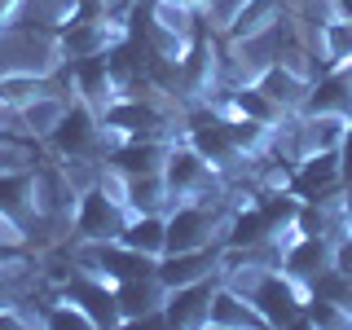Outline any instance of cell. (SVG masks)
<instances>
[{
    "label": "cell",
    "mask_w": 352,
    "mask_h": 330,
    "mask_svg": "<svg viewBox=\"0 0 352 330\" xmlns=\"http://www.w3.org/2000/svg\"><path fill=\"white\" fill-rule=\"evenodd\" d=\"M128 203H124V190H119V176L102 163V176H97L88 190H80L75 198V216H71V229L80 242H110L124 234L128 225Z\"/></svg>",
    "instance_id": "6da1fadb"
},
{
    "label": "cell",
    "mask_w": 352,
    "mask_h": 330,
    "mask_svg": "<svg viewBox=\"0 0 352 330\" xmlns=\"http://www.w3.org/2000/svg\"><path fill=\"white\" fill-rule=\"evenodd\" d=\"M49 150L66 163H106V154L115 150V132L102 124L93 106H84L80 97L66 102V115L58 119V128L49 132Z\"/></svg>",
    "instance_id": "7a4b0ae2"
},
{
    "label": "cell",
    "mask_w": 352,
    "mask_h": 330,
    "mask_svg": "<svg viewBox=\"0 0 352 330\" xmlns=\"http://www.w3.org/2000/svg\"><path fill=\"white\" fill-rule=\"evenodd\" d=\"M163 176H168V190L176 203H203V198H220L229 194V181L220 176L212 163L198 154L185 137H176V146L168 154V168H163Z\"/></svg>",
    "instance_id": "3957f363"
},
{
    "label": "cell",
    "mask_w": 352,
    "mask_h": 330,
    "mask_svg": "<svg viewBox=\"0 0 352 330\" xmlns=\"http://www.w3.org/2000/svg\"><path fill=\"white\" fill-rule=\"evenodd\" d=\"M102 124L115 132V141H124V137H176V115L154 93H124L102 115Z\"/></svg>",
    "instance_id": "277c9868"
},
{
    "label": "cell",
    "mask_w": 352,
    "mask_h": 330,
    "mask_svg": "<svg viewBox=\"0 0 352 330\" xmlns=\"http://www.w3.org/2000/svg\"><path fill=\"white\" fill-rule=\"evenodd\" d=\"M124 14H128V9H124ZM124 14H110V18H97V22H66V27H58V31H53V40H58V58H62V66L110 53L119 40L128 36Z\"/></svg>",
    "instance_id": "5b68a950"
},
{
    "label": "cell",
    "mask_w": 352,
    "mask_h": 330,
    "mask_svg": "<svg viewBox=\"0 0 352 330\" xmlns=\"http://www.w3.org/2000/svg\"><path fill=\"white\" fill-rule=\"evenodd\" d=\"M220 75H225L220 44L198 31L190 40V49H185V58H181V88H176V93L190 106H212V97L220 93Z\"/></svg>",
    "instance_id": "8992f818"
},
{
    "label": "cell",
    "mask_w": 352,
    "mask_h": 330,
    "mask_svg": "<svg viewBox=\"0 0 352 330\" xmlns=\"http://www.w3.org/2000/svg\"><path fill=\"white\" fill-rule=\"evenodd\" d=\"M58 295H66V300H75L84 308L88 317H93V326L97 330H115V326H124V313H119V295H115V282L102 278V273H93V269H71L66 278L58 282Z\"/></svg>",
    "instance_id": "52a82bcc"
},
{
    "label": "cell",
    "mask_w": 352,
    "mask_h": 330,
    "mask_svg": "<svg viewBox=\"0 0 352 330\" xmlns=\"http://www.w3.org/2000/svg\"><path fill=\"white\" fill-rule=\"evenodd\" d=\"M0 220H9L22 234H31L36 225H44V216H40V172L0 168Z\"/></svg>",
    "instance_id": "ba28073f"
},
{
    "label": "cell",
    "mask_w": 352,
    "mask_h": 330,
    "mask_svg": "<svg viewBox=\"0 0 352 330\" xmlns=\"http://www.w3.org/2000/svg\"><path fill=\"white\" fill-rule=\"evenodd\" d=\"M75 260L84 264V269L102 273V278L110 282H128V278H146V273H154L150 256H141V251H132L128 242L110 238V242H80V251H75Z\"/></svg>",
    "instance_id": "9c48e42d"
},
{
    "label": "cell",
    "mask_w": 352,
    "mask_h": 330,
    "mask_svg": "<svg viewBox=\"0 0 352 330\" xmlns=\"http://www.w3.org/2000/svg\"><path fill=\"white\" fill-rule=\"evenodd\" d=\"M330 260H335V238H326V234H295L282 247V264H278V269L291 273L304 291H313V282L330 269Z\"/></svg>",
    "instance_id": "30bf717a"
},
{
    "label": "cell",
    "mask_w": 352,
    "mask_h": 330,
    "mask_svg": "<svg viewBox=\"0 0 352 330\" xmlns=\"http://www.w3.org/2000/svg\"><path fill=\"white\" fill-rule=\"evenodd\" d=\"M115 295H119L124 326H168V322H163L168 286L154 278V273H146V278H128V282H115Z\"/></svg>",
    "instance_id": "8fae6325"
},
{
    "label": "cell",
    "mask_w": 352,
    "mask_h": 330,
    "mask_svg": "<svg viewBox=\"0 0 352 330\" xmlns=\"http://www.w3.org/2000/svg\"><path fill=\"white\" fill-rule=\"evenodd\" d=\"M176 146V137H124L115 141V150L106 154V168L119 176H146V172H163L168 154Z\"/></svg>",
    "instance_id": "7c38bea8"
},
{
    "label": "cell",
    "mask_w": 352,
    "mask_h": 330,
    "mask_svg": "<svg viewBox=\"0 0 352 330\" xmlns=\"http://www.w3.org/2000/svg\"><path fill=\"white\" fill-rule=\"evenodd\" d=\"M220 269H225V242L198 247V251H172V256H159L154 278L168 286V291H176V286L203 282V278H212V273H220Z\"/></svg>",
    "instance_id": "4fadbf2b"
},
{
    "label": "cell",
    "mask_w": 352,
    "mask_h": 330,
    "mask_svg": "<svg viewBox=\"0 0 352 330\" xmlns=\"http://www.w3.org/2000/svg\"><path fill=\"white\" fill-rule=\"evenodd\" d=\"M220 286V273L190 286H176L168 291V304H163V322L176 330H207V317H212V295Z\"/></svg>",
    "instance_id": "5bb4252c"
},
{
    "label": "cell",
    "mask_w": 352,
    "mask_h": 330,
    "mask_svg": "<svg viewBox=\"0 0 352 330\" xmlns=\"http://www.w3.org/2000/svg\"><path fill=\"white\" fill-rule=\"evenodd\" d=\"M66 71H71V88H75V97H80L84 106H93L97 115H106V110L115 106L119 97H124V88H119V80L110 75V62H106V53H102V58L71 62Z\"/></svg>",
    "instance_id": "9a60e30c"
},
{
    "label": "cell",
    "mask_w": 352,
    "mask_h": 330,
    "mask_svg": "<svg viewBox=\"0 0 352 330\" xmlns=\"http://www.w3.org/2000/svg\"><path fill=\"white\" fill-rule=\"evenodd\" d=\"M291 194L295 198H339L344 176H339V150L326 154H304L291 172Z\"/></svg>",
    "instance_id": "2e32d148"
},
{
    "label": "cell",
    "mask_w": 352,
    "mask_h": 330,
    "mask_svg": "<svg viewBox=\"0 0 352 330\" xmlns=\"http://www.w3.org/2000/svg\"><path fill=\"white\" fill-rule=\"evenodd\" d=\"M220 110L225 115H242V119H256V124H264V128H273V132H282L286 124H291V110L286 106H278L269 93L256 84V80H242V84H234L229 88V97L220 102Z\"/></svg>",
    "instance_id": "e0dca14e"
},
{
    "label": "cell",
    "mask_w": 352,
    "mask_h": 330,
    "mask_svg": "<svg viewBox=\"0 0 352 330\" xmlns=\"http://www.w3.org/2000/svg\"><path fill=\"white\" fill-rule=\"evenodd\" d=\"M300 115H344V119H352V66H335V71L317 75L308 84Z\"/></svg>",
    "instance_id": "ac0fdd59"
},
{
    "label": "cell",
    "mask_w": 352,
    "mask_h": 330,
    "mask_svg": "<svg viewBox=\"0 0 352 330\" xmlns=\"http://www.w3.org/2000/svg\"><path fill=\"white\" fill-rule=\"evenodd\" d=\"M207 330H264L260 308L238 291V286L220 282L212 295V317H207Z\"/></svg>",
    "instance_id": "d6986e66"
},
{
    "label": "cell",
    "mask_w": 352,
    "mask_h": 330,
    "mask_svg": "<svg viewBox=\"0 0 352 330\" xmlns=\"http://www.w3.org/2000/svg\"><path fill=\"white\" fill-rule=\"evenodd\" d=\"M278 22H286V0H247L220 31H225V44H238V40H251V36L273 31Z\"/></svg>",
    "instance_id": "ffe728a7"
},
{
    "label": "cell",
    "mask_w": 352,
    "mask_h": 330,
    "mask_svg": "<svg viewBox=\"0 0 352 330\" xmlns=\"http://www.w3.org/2000/svg\"><path fill=\"white\" fill-rule=\"evenodd\" d=\"M119 176V172H115ZM119 190H124L128 212H159L168 216L176 207V198L168 190V176L163 172H146V176H119Z\"/></svg>",
    "instance_id": "44dd1931"
},
{
    "label": "cell",
    "mask_w": 352,
    "mask_h": 330,
    "mask_svg": "<svg viewBox=\"0 0 352 330\" xmlns=\"http://www.w3.org/2000/svg\"><path fill=\"white\" fill-rule=\"evenodd\" d=\"M49 93H62V88H58V71H53V75L49 71H5V75H0V102L14 110V115L22 106L49 97Z\"/></svg>",
    "instance_id": "7402d4cb"
},
{
    "label": "cell",
    "mask_w": 352,
    "mask_h": 330,
    "mask_svg": "<svg viewBox=\"0 0 352 330\" xmlns=\"http://www.w3.org/2000/svg\"><path fill=\"white\" fill-rule=\"evenodd\" d=\"M256 84H260L278 106H286L291 115H300V106H304L308 84H313V80H308L304 71H295V66H286V62H269V66L256 75Z\"/></svg>",
    "instance_id": "603a6c76"
},
{
    "label": "cell",
    "mask_w": 352,
    "mask_h": 330,
    "mask_svg": "<svg viewBox=\"0 0 352 330\" xmlns=\"http://www.w3.org/2000/svg\"><path fill=\"white\" fill-rule=\"evenodd\" d=\"M119 242H128L132 251L159 260L163 247H168V216H159V212H132L128 225H124V234H119Z\"/></svg>",
    "instance_id": "cb8c5ba5"
},
{
    "label": "cell",
    "mask_w": 352,
    "mask_h": 330,
    "mask_svg": "<svg viewBox=\"0 0 352 330\" xmlns=\"http://www.w3.org/2000/svg\"><path fill=\"white\" fill-rule=\"evenodd\" d=\"M313 27H317V49H322V71L348 66L352 62V22L330 14L322 22H313Z\"/></svg>",
    "instance_id": "d4e9b609"
},
{
    "label": "cell",
    "mask_w": 352,
    "mask_h": 330,
    "mask_svg": "<svg viewBox=\"0 0 352 330\" xmlns=\"http://www.w3.org/2000/svg\"><path fill=\"white\" fill-rule=\"evenodd\" d=\"M66 102H71L66 93H49V97H40V102L22 106V110H18V128L27 132V137L44 141V137H49L53 128H58V119L66 115Z\"/></svg>",
    "instance_id": "484cf974"
},
{
    "label": "cell",
    "mask_w": 352,
    "mask_h": 330,
    "mask_svg": "<svg viewBox=\"0 0 352 330\" xmlns=\"http://www.w3.org/2000/svg\"><path fill=\"white\" fill-rule=\"evenodd\" d=\"M300 326H317V330H352V308H344L339 300H326V295H308L304 322H300Z\"/></svg>",
    "instance_id": "4316f807"
},
{
    "label": "cell",
    "mask_w": 352,
    "mask_h": 330,
    "mask_svg": "<svg viewBox=\"0 0 352 330\" xmlns=\"http://www.w3.org/2000/svg\"><path fill=\"white\" fill-rule=\"evenodd\" d=\"M40 326H53V330H97L93 317H88L75 300H66V295H58L53 304L40 308Z\"/></svg>",
    "instance_id": "83f0119b"
},
{
    "label": "cell",
    "mask_w": 352,
    "mask_h": 330,
    "mask_svg": "<svg viewBox=\"0 0 352 330\" xmlns=\"http://www.w3.org/2000/svg\"><path fill=\"white\" fill-rule=\"evenodd\" d=\"M330 269L352 273V225H344V229L335 234V260H330Z\"/></svg>",
    "instance_id": "f1b7e54d"
},
{
    "label": "cell",
    "mask_w": 352,
    "mask_h": 330,
    "mask_svg": "<svg viewBox=\"0 0 352 330\" xmlns=\"http://www.w3.org/2000/svg\"><path fill=\"white\" fill-rule=\"evenodd\" d=\"M339 176H344V185H352V124L339 141Z\"/></svg>",
    "instance_id": "f546056e"
},
{
    "label": "cell",
    "mask_w": 352,
    "mask_h": 330,
    "mask_svg": "<svg viewBox=\"0 0 352 330\" xmlns=\"http://www.w3.org/2000/svg\"><path fill=\"white\" fill-rule=\"evenodd\" d=\"M18 304L14 300V264H0V308Z\"/></svg>",
    "instance_id": "4dcf8cb0"
},
{
    "label": "cell",
    "mask_w": 352,
    "mask_h": 330,
    "mask_svg": "<svg viewBox=\"0 0 352 330\" xmlns=\"http://www.w3.org/2000/svg\"><path fill=\"white\" fill-rule=\"evenodd\" d=\"M22 5H27V0H0V31L14 27V18L22 14Z\"/></svg>",
    "instance_id": "1f68e13d"
},
{
    "label": "cell",
    "mask_w": 352,
    "mask_h": 330,
    "mask_svg": "<svg viewBox=\"0 0 352 330\" xmlns=\"http://www.w3.org/2000/svg\"><path fill=\"white\" fill-rule=\"evenodd\" d=\"M339 212H344V225H352V185H344L339 194Z\"/></svg>",
    "instance_id": "d6a6232c"
},
{
    "label": "cell",
    "mask_w": 352,
    "mask_h": 330,
    "mask_svg": "<svg viewBox=\"0 0 352 330\" xmlns=\"http://www.w3.org/2000/svg\"><path fill=\"white\" fill-rule=\"evenodd\" d=\"M330 9H335V18L352 22V0H330Z\"/></svg>",
    "instance_id": "836d02e7"
},
{
    "label": "cell",
    "mask_w": 352,
    "mask_h": 330,
    "mask_svg": "<svg viewBox=\"0 0 352 330\" xmlns=\"http://www.w3.org/2000/svg\"><path fill=\"white\" fill-rule=\"evenodd\" d=\"M172 5H181V9H194V14H203V9H207V0H172Z\"/></svg>",
    "instance_id": "e575fe53"
},
{
    "label": "cell",
    "mask_w": 352,
    "mask_h": 330,
    "mask_svg": "<svg viewBox=\"0 0 352 330\" xmlns=\"http://www.w3.org/2000/svg\"><path fill=\"white\" fill-rule=\"evenodd\" d=\"M0 146H9V132L5 128H0Z\"/></svg>",
    "instance_id": "d590c367"
},
{
    "label": "cell",
    "mask_w": 352,
    "mask_h": 330,
    "mask_svg": "<svg viewBox=\"0 0 352 330\" xmlns=\"http://www.w3.org/2000/svg\"><path fill=\"white\" fill-rule=\"evenodd\" d=\"M348 124H352V119H348Z\"/></svg>",
    "instance_id": "8d00e7d4"
},
{
    "label": "cell",
    "mask_w": 352,
    "mask_h": 330,
    "mask_svg": "<svg viewBox=\"0 0 352 330\" xmlns=\"http://www.w3.org/2000/svg\"><path fill=\"white\" fill-rule=\"evenodd\" d=\"M348 66H352V62H348Z\"/></svg>",
    "instance_id": "74e56055"
}]
</instances>
